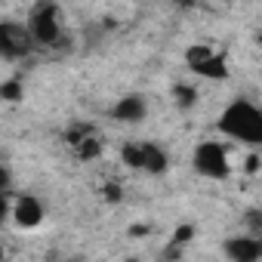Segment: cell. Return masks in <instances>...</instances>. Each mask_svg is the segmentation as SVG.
I'll use <instances>...</instances> for the list:
<instances>
[{
	"label": "cell",
	"mask_w": 262,
	"mask_h": 262,
	"mask_svg": "<svg viewBox=\"0 0 262 262\" xmlns=\"http://www.w3.org/2000/svg\"><path fill=\"white\" fill-rule=\"evenodd\" d=\"M216 129L231 142H241V145H250V148H262V108L256 102L237 96L219 111Z\"/></svg>",
	"instance_id": "1"
},
{
	"label": "cell",
	"mask_w": 262,
	"mask_h": 262,
	"mask_svg": "<svg viewBox=\"0 0 262 262\" xmlns=\"http://www.w3.org/2000/svg\"><path fill=\"white\" fill-rule=\"evenodd\" d=\"M28 31L34 37L37 47H59L65 40V22H62V10L56 4H37L31 13H28Z\"/></svg>",
	"instance_id": "2"
},
{
	"label": "cell",
	"mask_w": 262,
	"mask_h": 262,
	"mask_svg": "<svg viewBox=\"0 0 262 262\" xmlns=\"http://www.w3.org/2000/svg\"><path fill=\"white\" fill-rule=\"evenodd\" d=\"M191 164H194V173L204 176V179H213V182H222L231 176V158H228V148L219 142V139H204L194 145V155H191Z\"/></svg>",
	"instance_id": "3"
},
{
	"label": "cell",
	"mask_w": 262,
	"mask_h": 262,
	"mask_svg": "<svg viewBox=\"0 0 262 262\" xmlns=\"http://www.w3.org/2000/svg\"><path fill=\"white\" fill-rule=\"evenodd\" d=\"M120 161L129 170H139V173H148V176H164L167 167H170V158L158 142H126L120 148Z\"/></svg>",
	"instance_id": "4"
},
{
	"label": "cell",
	"mask_w": 262,
	"mask_h": 262,
	"mask_svg": "<svg viewBox=\"0 0 262 262\" xmlns=\"http://www.w3.org/2000/svg\"><path fill=\"white\" fill-rule=\"evenodd\" d=\"M185 65L188 71H194L204 80H225L228 77V59L222 50L207 47V43H194L185 50Z\"/></svg>",
	"instance_id": "5"
},
{
	"label": "cell",
	"mask_w": 262,
	"mask_h": 262,
	"mask_svg": "<svg viewBox=\"0 0 262 262\" xmlns=\"http://www.w3.org/2000/svg\"><path fill=\"white\" fill-rule=\"evenodd\" d=\"M65 142H68V148L74 151V158H80V161H96V158L102 155V133H99L93 123H86V120L68 123Z\"/></svg>",
	"instance_id": "6"
},
{
	"label": "cell",
	"mask_w": 262,
	"mask_h": 262,
	"mask_svg": "<svg viewBox=\"0 0 262 262\" xmlns=\"http://www.w3.org/2000/svg\"><path fill=\"white\" fill-rule=\"evenodd\" d=\"M10 216H13V222H16L19 228L31 231V228H37V225L43 222L47 210H43V204H40V198H37V194L22 191V194H16V198H13V204H10Z\"/></svg>",
	"instance_id": "7"
},
{
	"label": "cell",
	"mask_w": 262,
	"mask_h": 262,
	"mask_svg": "<svg viewBox=\"0 0 262 262\" xmlns=\"http://www.w3.org/2000/svg\"><path fill=\"white\" fill-rule=\"evenodd\" d=\"M34 47H37V43H34L28 25H16V22H4V25H0V50H4L7 59L28 56Z\"/></svg>",
	"instance_id": "8"
},
{
	"label": "cell",
	"mask_w": 262,
	"mask_h": 262,
	"mask_svg": "<svg viewBox=\"0 0 262 262\" xmlns=\"http://www.w3.org/2000/svg\"><path fill=\"white\" fill-rule=\"evenodd\" d=\"M228 262H262V241L256 234H237L222 244Z\"/></svg>",
	"instance_id": "9"
},
{
	"label": "cell",
	"mask_w": 262,
	"mask_h": 262,
	"mask_svg": "<svg viewBox=\"0 0 262 262\" xmlns=\"http://www.w3.org/2000/svg\"><path fill=\"white\" fill-rule=\"evenodd\" d=\"M145 114H148V102L139 93H129L111 105V117L117 123H139V120H145Z\"/></svg>",
	"instance_id": "10"
},
{
	"label": "cell",
	"mask_w": 262,
	"mask_h": 262,
	"mask_svg": "<svg viewBox=\"0 0 262 262\" xmlns=\"http://www.w3.org/2000/svg\"><path fill=\"white\" fill-rule=\"evenodd\" d=\"M173 99L179 108H194L198 105V86L194 83H176L173 86Z\"/></svg>",
	"instance_id": "11"
},
{
	"label": "cell",
	"mask_w": 262,
	"mask_h": 262,
	"mask_svg": "<svg viewBox=\"0 0 262 262\" xmlns=\"http://www.w3.org/2000/svg\"><path fill=\"white\" fill-rule=\"evenodd\" d=\"M0 99L19 102L22 99V80H4V83H0Z\"/></svg>",
	"instance_id": "12"
},
{
	"label": "cell",
	"mask_w": 262,
	"mask_h": 262,
	"mask_svg": "<svg viewBox=\"0 0 262 262\" xmlns=\"http://www.w3.org/2000/svg\"><path fill=\"white\" fill-rule=\"evenodd\" d=\"M191 237H194V225H182V228H176V234H173V241H170V244H176V247H185Z\"/></svg>",
	"instance_id": "13"
},
{
	"label": "cell",
	"mask_w": 262,
	"mask_h": 262,
	"mask_svg": "<svg viewBox=\"0 0 262 262\" xmlns=\"http://www.w3.org/2000/svg\"><path fill=\"white\" fill-rule=\"evenodd\" d=\"M102 191H105V198H108V201H111V204H114V201H120V198H123V188H120V185H117V182H108V185H105V188H102Z\"/></svg>",
	"instance_id": "14"
},
{
	"label": "cell",
	"mask_w": 262,
	"mask_h": 262,
	"mask_svg": "<svg viewBox=\"0 0 262 262\" xmlns=\"http://www.w3.org/2000/svg\"><path fill=\"white\" fill-rule=\"evenodd\" d=\"M256 43H259V47H262V31H259V34H256Z\"/></svg>",
	"instance_id": "15"
},
{
	"label": "cell",
	"mask_w": 262,
	"mask_h": 262,
	"mask_svg": "<svg viewBox=\"0 0 262 262\" xmlns=\"http://www.w3.org/2000/svg\"><path fill=\"white\" fill-rule=\"evenodd\" d=\"M256 237H259V241H262V228H259V234H256Z\"/></svg>",
	"instance_id": "16"
},
{
	"label": "cell",
	"mask_w": 262,
	"mask_h": 262,
	"mask_svg": "<svg viewBox=\"0 0 262 262\" xmlns=\"http://www.w3.org/2000/svg\"><path fill=\"white\" fill-rule=\"evenodd\" d=\"M126 262H139V259H126Z\"/></svg>",
	"instance_id": "17"
}]
</instances>
